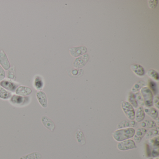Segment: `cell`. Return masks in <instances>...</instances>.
Masks as SVG:
<instances>
[{"label": "cell", "instance_id": "obj_21", "mask_svg": "<svg viewBox=\"0 0 159 159\" xmlns=\"http://www.w3.org/2000/svg\"><path fill=\"white\" fill-rule=\"evenodd\" d=\"M159 134V128L158 126H156L155 128H152L149 130L145 135L146 139H149L152 137L158 136Z\"/></svg>", "mask_w": 159, "mask_h": 159}, {"label": "cell", "instance_id": "obj_31", "mask_svg": "<svg viewBox=\"0 0 159 159\" xmlns=\"http://www.w3.org/2000/svg\"><path fill=\"white\" fill-rule=\"evenodd\" d=\"M149 142L153 147L158 148V147H159V137H155L153 139H150Z\"/></svg>", "mask_w": 159, "mask_h": 159}, {"label": "cell", "instance_id": "obj_29", "mask_svg": "<svg viewBox=\"0 0 159 159\" xmlns=\"http://www.w3.org/2000/svg\"><path fill=\"white\" fill-rule=\"evenodd\" d=\"M84 71L83 70H77L74 69L71 71V76L74 78H78V77H80L82 76V75L83 74Z\"/></svg>", "mask_w": 159, "mask_h": 159}, {"label": "cell", "instance_id": "obj_11", "mask_svg": "<svg viewBox=\"0 0 159 159\" xmlns=\"http://www.w3.org/2000/svg\"><path fill=\"white\" fill-rule=\"evenodd\" d=\"M36 97L40 105L42 107L46 108L48 107V99L46 93L42 91H38L36 93Z\"/></svg>", "mask_w": 159, "mask_h": 159}, {"label": "cell", "instance_id": "obj_15", "mask_svg": "<svg viewBox=\"0 0 159 159\" xmlns=\"http://www.w3.org/2000/svg\"><path fill=\"white\" fill-rule=\"evenodd\" d=\"M145 118V113L143 107H140L138 108L136 111L135 112L134 119L135 121L137 122H140L144 120Z\"/></svg>", "mask_w": 159, "mask_h": 159}, {"label": "cell", "instance_id": "obj_3", "mask_svg": "<svg viewBox=\"0 0 159 159\" xmlns=\"http://www.w3.org/2000/svg\"><path fill=\"white\" fill-rule=\"evenodd\" d=\"M30 98L28 96H22L17 95H13L10 99V102L15 106H24L30 102Z\"/></svg>", "mask_w": 159, "mask_h": 159}, {"label": "cell", "instance_id": "obj_6", "mask_svg": "<svg viewBox=\"0 0 159 159\" xmlns=\"http://www.w3.org/2000/svg\"><path fill=\"white\" fill-rule=\"evenodd\" d=\"M117 148L120 151H126L136 148L137 147L134 140L127 139L119 142L117 145Z\"/></svg>", "mask_w": 159, "mask_h": 159}, {"label": "cell", "instance_id": "obj_27", "mask_svg": "<svg viewBox=\"0 0 159 159\" xmlns=\"http://www.w3.org/2000/svg\"><path fill=\"white\" fill-rule=\"evenodd\" d=\"M147 75L153 80L158 81L159 80V74L153 69H150L147 72Z\"/></svg>", "mask_w": 159, "mask_h": 159}, {"label": "cell", "instance_id": "obj_35", "mask_svg": "<svg viewBox=\"0 0 159 159\" xmlns=\"http://www.w3.org/2000/svg\"><path fill=\"white\" fill-rule=\"evenodd\" d=\"M146 148H147V156L150 157L151 155V151L150 147L148 144H146Z\"/></svg>", "mask_w": 159, "mask_h": 159}, {"label": "cell", "instance_id": "obj_16", "mask_svg": "<svg viewBox=\"0 0 159 159\" xmlns=\"http://www.w3.org/2000/svg\"><path fill=\"white\" fill-rule=\"evenodd\" d=\"M136 122L134 120H123L120 122L118 125L119 129L126 128H133L136 125Z\"/></svg>", "mask_w": 159, "mask_h": 159}, {"label": "cell", "instance_id": "obj_18", "mask_svg": "<svg viewBox=\"0 0 159 159\" xmlns=\"http://www.w3.org/2000/svg\"><path fill=\"white\" fill-rule=\"evenodd\" d=\"M34 86L36 90L39 91H42L44 86V82L43 78L41 76H36L35 77Z\"/></svg>", "mask_w": 159, "mask_h": 159}, {"label": "cell", "instance_id": "obj_1", "mask_svg": "<svg viewBox=\"0 0 159 159\" xmlns=\"http://www.w3.org/2000/svg\"><path fill=\"white\" fill-rule=\"evenodd\" d=\"M135 130L133 128H126L116 130L112 134L113 139L118 142L127 140L134 137Z\"/></svg>", "mask_w": 159, "mask_h": 159}, {"label": "cell", "instance_id": "obj_36", "mask_svg": "<svg viewBox=\"0 0 159 159\" xmlns=\"http://www.w3.org/2000/svg\"><path fill=\"white\" fill-rule=\"evenodd\" d=\"M148 159H152V158H149Z\"/></svg>", "mask_w": 159, "mask_h": 159}, {"label": "cell", "instance_id": "obj_26", "mask_svg": "<svg viewBox=\"0 0 159 159\" xmlns=\"http://www.w3.org/2000/svg\"><path fill=\"white\" fill-rule=\"evenodd\" d=\"M7 77L10 80H15L16 79V70L15 67L13 66L12 67L10 68L8 70V75Z\"/></svg>", "mask_w": 159, "mask_h": 159}, {"label": "cell", "instance_id": "obj_28", "mask_svg": "<svg viewBox=\"0 0 159 159\" xmlns=\"http://www.w3.org/2000/svg\"><path fill=\"white\" fill-rule=\"evenodd\" d=\"M134 94L138 105H139L141 107H143L144 106V100H143V97H142L140 93L137 92V93H136Z\"/></svg>", "mask_w": 159, "mask_h": 159}, {"label": "cell", "instance_id": "obj_7", "mask_svg": "<svg viewBox=\"0 0 159 159\" xmlns=\"http://www.w3.org/2000/svg\"><path fill=\"white\" fill-rule=\"evenodd\" d=\"M90 57L87 54H85L77 57L73 62V66L76 69H80L84 67L89 61Z\"/></svg>", "mask_w": 159, "mask_h": 159}, {"label": "cell", "instance_id": "obj_19", "mask_svg": "<svg viewBox=\"0 0 159 159\" xmlns=\"http://www.w3.org/2000/svg\"><path fill=\"white\" fill-rule=\"evenodd\" d=\"M140 126L143 128H155L156 127V122L152 120H146L142 121L140 124Z\"/></svg>", "mask_w": 159, "mask_h": 159}, {"label": "cell", "instance_id": "obj_24", "mask_svg": "<svg viewBox=\"0 0 159 159\" xmlns=\"http://www.w3.org/2000/svg\"><path fill=\"white\" fill-rule=\"evenodd\" d=\"M128 102L133 106V107L137 108L138 107V104L136 99L134 93L130 92L128 97Z\"/></svg>", "mask_w": 159, "mask_h": 159}, {"label": "cell", "instance_id": "obj_33", "mask_svg": "<svg viewBox=\"0 0 159 159\" xmlns=\"http://www.w3.org/2000/svg\"><path fill=\"white\" fill-rule=\"evenodd\" d=\"M5 76H6V73H5V70L3 69V68L0 66V81L4 80Z\"/></svg>", "mask_w": 159, "mask_h": 159}, {"label": "cell", "instance_id": "obj_17", "mask_svg": "<svg viewBox=\"0 0 159 159\" xmlns=\"http://www.w3.org/2000/svg\"><path fill=\"white\" fill-rule=\"evenodd\" d=\"M144 111L145 113L150 116L153 120H156L158 118V111L154 108L147 107L144 108Z\"/></svg>", "mask_w": 159, "mask_h": 159}, {"label": "cell", "instance_id": "obj_22", "mask_svg": "<svg viewBox=\"0 0 159 159\" xmlns=\"http://www.w3.org/2000/svg\"><path fill=\"white\" fill-rule=\"evenodd\" d=\"M11 92L7 91L3 87L0 86V98L3 100H7L10 99L12 96Z\"/></svg>", "mask_w": 159, "mask_h": 159}, {"label": "cell", "instance_id": "obj_12", "mask_svg": "<svg viewBox=\"0 0 159 159\" xmlns=\"http://www.w3.org/2000/svg\"><path fill=\"white\" fill-rule=\"evenodd\" d=\"M32 90L31 88L24 85H20L16 90L15 93L17 95L22 96H28L32 93Z\"/></svg>", "mask_w": 159, "mask_h": 159}, {"label": "cell", "instance_id": "obj_34", "mask_svg": "<svg viewBox=\"0 0 159 159\" xmlns=\"http://www.w3.org/2000/svg\"><path fill=\"white\" fill-rule=\"evenodd\" d=\"M153 104L157 109L159 108V98L158 96H156L153 98Z\"/></svg>", "mask_w": 159, "mask_h": 159}, {"label": "cell", "instance_id": "obj_10", "mask_svg": "<svg viewBox=\"0 0 159 159\" xmlns=\"http://www.w3.org/2000/svg\"><path fill=\"white\" fill-rule=\"evenodd\" d=\"M41 122L43 126L50 130L51 132H54L56 128V125L55 123L48 116L43 115L41 118Z\"/></svg>", "mask_w": 159, "mask_h": 159}, {"label": "cell", "instance_id": "obj_4", "mask_svg": "<svg viewBox=\"0 0 159 159\" xmlns=\"http://www.w3.org/2000/svg\"><path fill=\"white\" fill-rule=\"evenodd\" d=\"M121 107L126 117L130 120H134L135 118V111L133 106L127 101H123Z\"/></svg>", "mask_w": 159, "mask_h": 159}, {"label": "cell", "instance_id": "obj_2", "mask_svg": "<svg viewBox=\"0 0 159 159\" xmlns=\"http://www.w3.org/2000/svg\"><path fill=\"white\" fill-rule=\"evenodd\" d=\"M140 93L144 100V105L147 107L153 106V95L150 89L148 87H143L140 90Z\"/></svg>", "mask_w": 159, "mask_h": 159}, {"label": "cell", "instance_id": "obj_5", "mask_svg": "<svg viewBox=\"0 0 159 159\" xmlns=\"http://www.w3.org/2000/svg\"><path fill=\"white\" fill-rule=\"evenodd\" d=\"M0 86L9 92L14 93L15 92L17 87L19 86V84L12 80H3L0 81Z\"/></svg>", "mask_w": 159, "mask_h": 159}, {"label": "cell", "instance_id": "obj_13", "mask_svg": "<svg viewBox=\"0 0 159 159\" xmlns=\"http://www.w3.org/2000/svg\"><path fill=\"white\" fill-rule=\"evenodd\" d=\"M147 132L148 131L146 128L143 127L138 128L134 136V140L137 143H139L145 136Z\"/></svg>", "mask_w": 159, "mask_h": 159}, {"label": "cell", "instance_id": "obj_25", "mask_svg": "<svg viewBox=\"0 0 159 159\" xmlns=\"http://www.w3.org/2000/svg\"><path fill=\"white\" fill-rule=\"evenodd\" d=\"M145 85V82L143 81H140L134 84V86L132 88V93H137L139 92L140 89L143 88V86Z\"/></svg>", "mask_w": 159, "mask_h": 159}, {"label": "cell", "instance_id": "obj_30", "mask_svg": "<svg viewBox=\"0 0 159 159\" xmlns=\"http://www.w3.org/2000/svg\"><path fill=\"white\" fill-rule=\"evenodd\" d=\"M149 89L154 94L156 95L157 93V85L155 82L152 80H149Z\"/></svg>", "mask_w": 159, "mask_h": 159}, {"label": "cell", "instance_id": "obj_8", "mask_svg": "<svg viewBox=\"0 0 159 159\" xmlns=\"http://www.w3.org/2000/svg\"><path fill=\"white\" fill-rule=\"evenodd\" d=\"M0 66L4 70H9L11 67V63L6 53L3 50L0 51Z\"/></svg>", "mask_w": 159, "mask_h": 159}, {"label": "cell", "instance_id": "obj_14", "mask_svg": "<svg viewBox=\"0 0 159 159\" xmlns=\"http://www.w3.org/2000/svg\"><path fill=\"white\" fill-rule=\"evenodd\" d=\"M131 69L136 75L139 77H142L145 75V70L141 65L139 64H133L131 65Z\"/></svg>", "mask_w": 159, "mask_h": 159}, {"label": "cell", "instance_id": "obj_23", "mask_svg": "<svg viewBox=\"0 0 159 159\" xmlns=\"http://www.w3.org/2000/svg\"><path fill=\"white\" fill-rule=\"evenodd\" d=\"M75 135H76V139H77L78 143L81 145H85V143H86V140H85L84 135V134L83 132L79 129L76 132Z\"/></svg>", "mask_w": 159, "mask_h": 159}, {"label": "cell", "instance_id": "obj_9", "mask_svg": "<svg viewBox=\"0 0 159 159\" xmlns=\"http://www.w3.org/2000/svg\"><path fill=\"white\" fill-rule=\"evenodd\" d=\"M69 51L72 57H77L85 54L87 52V49L85 46H78L70 48Z\"/></svg>", "mask_w": 159, "mask_h": 159}, {"label": "cell", "instance_id": "obj_32", "mask_svg": "<svg viewBox=\"0 0 159 159\" xmlns=\"http://www.w3.org/2000/svg\"><path fill=\"white\" fill-rule=\"evenodd\" d=\"M149 7L152 9H155L158 4V1L157 0H152L148 1Z\"/></svg>", "mask_w": 159, "mask_h": 159}, {"label": "cell", "instance_id": "obj_20", "mask_svg": "<svg viewBox=\"0 0 159 159\" xmlns=\"http://www.w3.org/2000/svg\"><path fill=\"white\" fill-rule=\"evenodd\" d=\"M42 154L38 152H34L29 154L22 156L20 159H41Z\"/></svg>", "mask_w": 159, "mask_h": 159}]
</instances>
